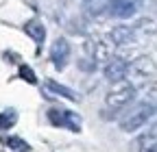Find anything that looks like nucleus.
<instances>
[{"label":"nucleus","mask_w":157,"mask_h":152,"mask_svg":"<svg viewBox=\"0 0 157 152\" xmlns=\"http://www.w3.org/2000/svg\"><path fill=\"white\" fill-rule=\"evenodd\" d=\"M20 78H24L26 83H31V85H35L37 83V76L33 74V70L29 67V65H22L20 67Z\"/></svg>","instance_id":"nucleus-13"},{"label":"nucleus","mask_w":157,"mask_h":152,"mask_svg":"<svg viewBox=\"0 0 157 152\" xmlns=\"http://www.w3.org/2000/svg\"><path fill=\"white\" fill-rule=\"evenodd\" d=\"M133 96H135V89H133V85H122V87L113 89L111 93H107L105 102H107V107H109V109H120V107L129 104Z\"/></svg>","instance_id":"nucleus-2"},{"label":"nucleus","mask_w":157,"mask_h":152,"mask_svg":"<svg viewBox=\"0 0 157 152\" xmlns=\"http://www.w3.org/2000/svg\"><path fill=\"white\" fill-rule=\"evenodd\" d=\"M157 111V107H153V104H146V102H142V104H137L129 115L122 120V124H120V128L122 130H127V132H133V130H137L140 126H144L151 118H153V113Z\"/></svg>","instance_id":"nucleus-1"},{"label":"nucleus","mask_w":157,"mask_h":152,"mask_svg":"<svg viewBox=\"0 0 157 152\" xmlns=\"http://www.w3.org/2000/svg\"><path fill=\"white\" fill-rule=\"evenodd\" d=\"M15 120H17V113H15L13 109H7V111H2V113H0V128H2V130L11 128V126L15 124Z\"/></svg>","instance_id":"nucleus-10"},{"label":"nucleus","mask_w":157,"mask_h":152,"mask_svg":"<svg viewBox=\"0 0 157 152\" xmlns=\"http://www.w3.org/2000/svg\"><path fill=\"white\" fill-rule=\"evenodd\" d=\"M50 59H52V63H55V67L57 70H63L66 65H68V59H70V46H68V42L63 39H57L55 44H52V48H50Z\"/></svg>","instance_id":"nucleus-4"},{"label":"nucleus","mask_w":157,"mask_h":152,"mask_svg":"<svg viewBox=\"0 0 157 152\" xmlns=\"http://www.w3.org/2000/svg\"><path fill=\"white\" fill-rule=\"evenodd\" d=\"M135 9V0H109V13L116 17H131Z\"/></svg>","instance_id":"nucleus-5"},{"label":"nucleus","mask_w":157,"mask_h":152,"mask_svg":"<svg viewBox=\"0 0 157 152\" xmlns=\"http://www.w3.org/2000/svg\"><path fill=\"white\" fill-rule=\"evenodd\" d=\"M127 63L124 61H120V59H113L109 65H107V70H105V76L109 81H113V83H118V81H122L124 76H127Z\"/></svg>","instance_id":"nucleus-7"},{"label":"nucleus","mask_w":157,"mask_h":152,"mask_svg":"<svg viewBox=\"0 0 157 152\" xmlns=\"http://www.w3.org/2000/svg\"><path fill=\"white\" fill-rule=\"evenodd\" d=\"M137 148H140V152H157V124H153L137 139Z\"/></svg>","instance_id":"nucleus-6"},{"label":"nucleus","mask_w":157,"mask_h":152,"mask_svg":"<svg viewBox=\"0 0 157 152\" xmlns=\"http://www.w3.org/2000/svg\"><path fill=\"white\" fill-rule=\"evenodd\" d=\"M133 37V33H131V28H127V26H118V28H113L111 31V39L116 42V44H124V42H129Z\"/></svg>","instance_id":"nucleus-9"},{"label":"nucleus","mask_w":157,"mask_h":152,"mask_svg":"<svg viewBox=\"0 0 157 152\" xmlns=\"http://www.w3.org/2000/svg\"><path fill=\"white\" fill-rule=\"evenodd\" d=\"M48 118L55 126H68L70 130H81V118L76 113H70V111H57L52 109L48 113Z\"/></svg>","instance_id":"nucleus-3"},{"label":"nucleus","mask_w":157,"mask_h":152,"mask_svg":"<svg viewBox=\"0 0 157 152\" xmlns=\"http://www.w3.org/2000/svg\"><path fill=\"white\" fill-rule=\"evenodd\" d=\"M2 141H5L7 148H11V150H15V152H24V150H29V143L22 141L20 137H5Z\"/></svg>","instance_id":"nucleus-11"},{"label":"nucleus","mask_w":157,"mask_h":152,"mask_svg":"<svg viewBox=\"0 0 157 152\" xmlns=\"http://www.w3.org/2000/svg\"><path fill=\"white\" fill-rule=\"evenodd\" d=\"M48 87L55 91V93H61V96H66V98H70V100H76V96L68 89V87H63V85H59V83H55V81H48Z\"/></svg>","instance_id":"nucleus-12"},{"label":"nucleus","mask_w":157,"mask_h":152,"mask_svg":"<svg viewBox=\"0 0 157 152\" xmlns=\"http://www.w3.org/2000/svg\"><path fill=\"white\" fill-rule=\"evenodd\" d=\"M26 35L33 37L37 44H42L46 39V28H44V24L39 22V20H29L26 22Z\"/></svg>","instance_id":"nucleus-8"}]
</instances>
